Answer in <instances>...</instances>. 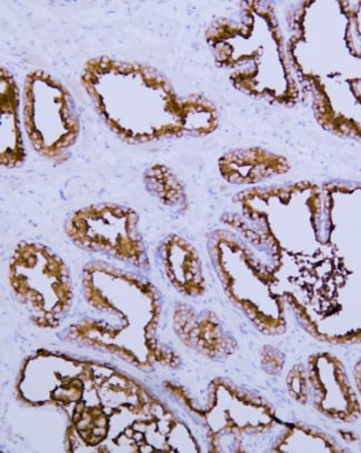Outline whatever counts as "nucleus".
I'll list each match as a JSON object with an SVG mask.
<instances>
[{"instance_id":"f257e3e1","label":"nucleus","mask_w":361,"mask_h":453,"mask_svg":"<svg viewBox=\"0 0 361 453\" xmlns=\"http://www.w3.org/2000/svg\"><path fill=\"white\" fill-rule=\"evenodd\" d=\"M104 123L123 141L143 143L194 130L193 104L180 106L155 69L98 57L81 77Z\"/></svg>"},{"instance_id":"f03ea898","label":"nucleus","mask_w":361,"mask_h":453,"mask_svg":"<svg viewBox=\"0 0 361 453\" xmlns=\"http://www.w3.org/2000/svg\"><path fill=\"white\" fill-rule=\"evenodd\" d=\"M86 302L119 322L86 345L103 348L142 365L169 354L155 339L160 306L150 282L104 263L87 265L82 276Z\"/></svg>"},{"instance_id":"7ed1b4c3","label":"nucleus","mask_w":361,"mask_h":453,"mask_svg":"<svg viewBox=\"0 0 361 453\" xmlns=\"http://www.w3.org/2000/svg\"><path fill=\"white\" fill-rule=\"evenodd\" d=\"M15 297L39 328L55 329L72 307L73 294L66 264L43 245L20 242L10 264Z\"/></svg>"},{"instance_id":"20e7f679","label":"nucleus","mask_w":361,"mask_h":453,"mask_svg":"<svg viewBox=\"0 0 361 453\" xmlns=\"http://www.w3.org/2000/svg\"><path fill=\"white\" fill-rule=\"evenodd\" d=\"M24 125L34 150L62 164L80 134V119L72 96L62 82L42 71L25 81Z\"/></svg>"},{"instance_id":"39448f33","label":"nucleus","mask_w":361,"mask_h":453,"mask_svg":"<svg viewBox=\"0 0 361 453\" xmlns=\"http://www.w3.org/2000/svg\"><path fill=\"white\" fill-rule=\"evenodd\" d=\"M66 234L81 250L111 256L137 268L148 265L139 218L132 208L116 203L81 208L69 218Z\"/></svg>"},{"instance_id":"423d86ee","label":"nucleus","mask_w":361,"mask_h":453,"mask_svg":"<svg viewBox=\"0 0 361 453\" xmlns=\"http://www.w3.org/2000/svg\"><path fill=\"white\" fill-rule=\"evenodd\" d=\"M311 370L317 409L334 420L357 419L360 415L359 403L342 364L333 356L319 355Z\"/></svg>"},{"instance_id":"0eeeda50","label":"nucleus","mask_w":361,"mask_h":453,"mask_svg":"<svg viewBox=\"0 0 361 453\" xmlns=\"http://www.w3.org/2000/svg\"><path fill=\"white\" fill-rule=\"evenodd\" d=\"M175 329L182 342L208 355H223L232 352L234 342L225 333L223 326L211 312L195 313L187 306L176 309Z\"/></svg>"},{"instance_id":"6e6552de","label":"nucleus","mask_w":361,"mask_h":453,"mask_svg":"<svg viewBox=\"0 0 361 453\" xmlns=\"http://www.w3.org/2000/svg\"><path fill=\"white\" fill-rule=\"evenodd\" d=\"M0 103H2V119H0V160L8 168L19 167L26 160L23 134L19 120V91L14 77L2 68L0 73Z\"/></svg>"},{"instance_id":"1a4fd4ad","label":"nucleus","mask_w":361,"mask_h":453,"mask_svg":"<svg viewBox=\"0 0 361 453\" xmlns=\"http://www.w3.org/2000/svg\"><path fill=\"white\" fill-rule=\"evenodd\" d=\"M163 261L169 281L177 290L187 296L204 293L202 265L188 243L178 237L167 239L163 246Z\"/></svg>"},{"instance_id":"9d476101","label":"nucleus","mask_w":361,"mask_h":453,"mask_svg":"<svg viewBox=\"0 0 361 453\" xmlns=\"http://www.w3.org/2000/svg\"><path fill=\"white\" fill-rule=\"evenodd\" d=\"M145 184L150 193L169 206L181 203L185 197L180 182L163 165H154L147 170Z\"/></svg>"},{"instance_id":"9b49d317","label":"nucleus","mask_w":361,"mask_h":453,"mask_svg":"<svg viewBox=\"0 0 361 453\" xmlns=\"http://www.w3.org/2000/svg\"><path fill=\"white\" fill-rule=\"evenodd\" d=\"M354 378L356 382L357 389H358L361 395V360L357 363L354 369Z\"/></svg>"}]
</instances>
